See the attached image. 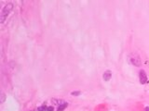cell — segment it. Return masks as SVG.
I'll list each match as a JSON object with an SVG mask.
<instances>
[{
  "label": "cell",
  "mask_w": 149,
  "mask_h": 111,
  "mask_svg": "<svg viewBox=\"0 0 149 111\" xmlns=\"http://www.w3.org/2000/svg\"><path fill=\"white\" fill-rule=\"evenodd\" d=\"M12 8H13L12 3H8L3 8L2 11H1V17H0V21H1V23H3L5 21H6L7 17L9 15V13L11 12Z\"/></svg>",
  "instance_id": "6da1fadb"
},
{
  "label": "cell",
  "mask_w": 149,
  "mask_h": 111,
  "mask_svg": "<svg viewBox=\"0 0 149 111\" xmlns=\"http://www.w3.org/2000/svg\"><path fill=\"white\" fill-rule=\"evenodd\" d=\"M129 61L132 63L133 66L135 67H140L142 64V61H141V58H140L139 55L136 54V53H130L129 55Z\"/></svg>",
  "instance_id": "7a4b0ae2"
},
{
  "label": "cell",
  "mask_w": 149,
  "mask_h": 111,
  "mask_svg": "<svg viewBox=\"0 0 149 111\" xmlns=\"http://www.w3.org/2000/svg\"><path fill=\"white\" fill-rule=\"evenodd\" d=\"M139 78H140V82L142 83V84H144V83H146L147 82V75L144 71H141L139 73Z\"/></svg>",
  "instance_id": "3957f363"
},
{
  "label": "cell",
  "mask_w": 149,
  "mask_h": 111,
  "mask_svg": "<svg viewBox=\"0 0 149 111\" xmlns=\"http://www.w3.org/2000/svg\"><path fill=\"white\" fill-rule=\"evenodd\" d=\"M111 77H112V72L110 71H106L104 73V76H102V78H104V81H109L111 79Z\"/></svg>",
  "instance_id": "277c9868"
},
{
  "label": "cell",
  "mask_w": 149,
  "mask_h": 111,
  "mask_svg": "<svg viewBox=\"0 0 149 111\" xmlns=\"http://www.w3.org/2000/svg\"><path fill=\"white\" fill-rule=\"evenodd\" d=\"M68 106L67 103H63V105H60V106H59V108H58L57 111H63V110H64L65 108H66V106Z\"/></svg>",
  "instance_id": "5b68a950"
},
{
  "label": "cell",
  "mask_w": 149,
  "mask_h": 111,
  "mask_svg": "<svg viewBox=\"0 0 149 111\" xmlns=\"http://www.w3.org/2000/svg\"><path fill=\"white\" fill-rule=\"evenodd\" d=\"M47 109H48V108H46V106H39V108H37V110H38V111H47Z\"/></svg>",
  "instance_id": "8992f818"
},
{
  "label": "cell",
  "mask_w": 149,
  "mask_h": 111,
  "mask_svg": "<svg viewBox=\"0 0 149 111\" xmlns=\"http://www.w3.org/2000/svg\"><path fill=\"white\" fill-rule=\"evenodd\" d=\"M5 100H6V95L4 92H1V103H4Z\"/></svg>",
  "instance_id": "52a82bcc"
},
{
  "label": "cell",
  "mask_w": 149,
  "mask_h": 111,
  "mask_svg": "<svg viewBox=\"0 0 149 111\" xmlns=\"http://www.w3.org/2000/svg\"><path fill=\"white\" fill-rule=\"evenodd\" d=\"M80 95V92L79 91H74L72 92V95Z\"/></svg>",
  "instance_id": "ba28073f"
},
{
  "label": "cell",
  "mask_w": 149,
  "mask_h": 111,
  "mask_svg": "<svg viewBox=\"0 0 149 111\" xmlns=\"http://www.w3.org/2000/svg\"><path fill=\"white\" fill-rule=\"evenodd\" d=\"M47 111H54V108L53 106H48V109Z\"/></svg>",
  "instance_id": "9c48e42d"
},
{
  "label": "cell",
  "mask_w": 149,
  "mask_h": 111,
  "mask_svg": "<svg viewBox=\"0 0 149 111\" xmlns=\"http://www.w3.org/2000/svg\"><path fill=\"white\" fill-rule=\"evenodd\" d=\"M146 111H149V106H146Z\"/></svg>",
  "instance_id": "30bf717a"
}]
</instances>
